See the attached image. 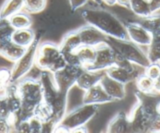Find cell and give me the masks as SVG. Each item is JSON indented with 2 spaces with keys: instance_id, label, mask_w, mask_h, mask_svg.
<instances>
[{
  "instance_id": "obj_1",
  "label": "cell",
  "mask_w": 160,
  "mask_h": 133,
  "mask_svg": "<svg viewBox=\"0 0 160 133\" xmlns=\"http://www.w3.org/2000/svg\"><path fill=\"white\" fill-rule=\"evenodd\" d=\"M84 21L99 29L107 36L128 39L126 25L114 13L101 7H89L82 11Z\"/></svg>"
},
{
  "instance_id": "obj_2",
  "label": "cell",
  "mask_w": 160,
  "mask_h": 133,
  "mask_svg": "<svg viewBox=\"0 0 160 133\" xmlns=\"http://www.w3.org/2000/svg\"><path fill=\"white\" fill-rule=\"evenodd\" d=\"M15 85L21 100V110L19 113L20 121L28 119L33 115L35 107L43 100L42 85L39 78L25 77L16 82Z\"/></svg>"
},
{
  "instance_id": "obj_3",
  "label": "cell",
  "mask_w": 160,
  "mask_h": 133,
  "mask_svg": "<svg viewBox=\"0 0 160 133\" xmlns=\"http://www.w3.org/2000/svg\"><path fill=\"white\" fill-rule=\"evenodd\" d=\"M38 78L42 85L43 101L52 108L54 120L59 124L67 113L68 95L61 93L57 87L53 74L49 71H42Z\"/></svg>"
},
{
  "instance_id": "obj_4",
  "label": "cell",
  "mask_w": 160,
  "mask_h": 133,
  "mask_svg": "<svg viewBox=\"0 0 160 133\" xmlns=\"http://www.w3.org/2000/svg\"><path fill=\"white\" fill-rule=\"evenodd\" d=\"M35 66L42 71L54 74L67 65L59 45L51 42L40 43L37 50Z\"/></svg>"
},
{
  "instance_id": "obj_5",
  "label": "cell",
  "mask_w": 160,
  "mask_h": 133,
  "mask_svg": "<svg viewBox=\"0 0 160 133\" xmlns=\"http://www.w3.org/2000/svg\"><path fill=\"white\" fill-rule=\"evenodd\" d=\"M106 43L111 45L117 53L140 68L144 69L150 64L147 53H144L140 45L129 39H118L108 36Z\"/></svg>"
},
{
  "instance_id": "obj_6",
  "label": "cell",
  "mask_w": 160,
  "mask_h": 133,
  "mask_svg": "<svg viewBox=\"0 0 160 133\" xmlns=\"http://www.w3.org/2000/svg\"><path fill=\"white\" fill-rule=\"evenodd\" d=\"M98 108V105L82 103L66 113L59 125L64 127L71 133L72 130L87 125L96 115Z\"/></svg>"
},
{
  "instance_id": "obj_7",
  "label": "cell",
  "mask_w": 160,
  "mask_h": 133,
  "mask_svg": "<svg viewBox=\"0 0 160 133\" xmlns=\"http://www.w3.org/2000/svg\"><path fill=\"white\" fill-rule=\"evenodd\" d=\"M40 39L41 36L37 35L36 39L33 43L26 49L21 57L14 62V64L11 68L12 83H16L25 77L33 68V66L35 64L37 50L40 44Z\"/></svg>"
},
{
  "instance_id": "obj_8",
  "label": "cell",
  "mask_w": 160,
  "mask_h": 133,
  "mask_svg": "<svg viewBox=\"0 0 160 133\" xmlns=\"http://www.w3.org/2000/svg\"><path fill=\"white\" fill-rule=\"evenodd\" d=\"M84 68L66 65L63 69L57 71L53 74V80L58 89L64 94H68L71 88L75 85L78 76Z\"/></svg>"
},
{
  "instance_id": "obj_9",
  "label": "cell",
  "mask_w": 160,
  "mask_h": 133,
  "mask_svg": "<svg viewBox=\"0 0 160 133\" xmlns=\"http://www.w3.org/2000/svg\"><path fill=\"white\" fill-rule=\"evenodd\" d=\"M97 53L94 61L84 69L90 71H106L115 65V50L108 43H103L96 47Z\"/></svg>"
},
{
  "instance_id": "obj_10",
  "label": "cell",
  "mask_w": 160,
  "mask_h": 133,
  "mask_svg": "<svg viewBox=\"0 0 160 133\" xmlns=\"http://www.w3.org/2000/svg\"><path fill=\"white\" fill-rule=\"evenodd\" d=\"M76 31L82 45L97 47L107 42L108 36L90 24L80 27Z\"/></svg>"
},
{
  "instance_id": "obj_11",
  "label": "cell",
  "mask_w": 160,
  "mask_h": 133,
  "mask_svg": "<svg viewBox=\"0 0 160 133\" xmlns=\"http://www.w3.org/2000/svg\"><path fill=\"white\" fill-rule=\"evenodd\" d=\"M128 39L141 46H148L152 39V34L139 22H130L125 24Z\"/></svg>"
},
{
  "instance_id": "obj_12",
  "label": "cell",
  "mask_w": 160,
  "mask_h": 133,
  "mask_svg": "<svg viewBox=\"0 0 160 133\" xmlns=\"http://www.w3.org/2000/svg\"><path fill=\"white\" fill-rule=\"evenodd\" d=\"M114 100L107 94L100 83L84 91L82 103L86 104H104L113 102Z\"/></svg>"
},
{
  "instance_id": "obj_13",
  "label": "cell",
  "mask_w": 160,
  "mask_h": 133,
  "mask_svg": "<svg viewBox=\"0 0 160 133\" xmlns=\"http://www.w3.org/2000/svg\"><path fill=\"white\" fill-rule=\"evenodd\" d=\"M100 84L107 94L115 100H122L126 96L125 85L111 78L104 72V76L101 78Z\"/></svg>"
},
{
  "instance_id": "obj_14",
  "label": "cell",
  "mask_w": 160,
  "mask_h": 133,
  "mask_svg": "<svg viewBox=\"0 0 160 133\" xmlns=\"http://www.w3.org/2000/svg\"><path fill=\"white\" fill-rule=\"evenodd\" d=\"M128 115L130 122V132H148V121L141 112L138 103L133 105Z\"/></svg>"
},
{
  "instance_id": "obj_15",
  "label": "cell",
  "mask_w": 160,
  "mask_h": 133,
  "mask_svg": "<svg viewBox=\"0 0 160 133\" xmlns=\"http://www.w3.org/2000/svg\"><path fill=\"white\" fill-rule=\"evenodd\" d=\"M106 132H130V122L128 114H126L124 111H120L115 114L109 121Z\"/></svg>"
},
{
  "instance_id": "obj_16",
  "label": "cell",
  "mask_w": 160,
  "mask_h": 133,
  "mask_svg": "<svg viewBox=\"0 0 160 133\" xmlns=\"http://www.w3.org/2000/svg\"><path fill=\"white\" fill-rule=\"evenodd\" d=\"M104 74L102 71H90L84 69L78 76L75 85L80 89L86 91L100 83Z\"/></svg>"
},
{
  "instance_id": "obj_17",
  "label": "cell",
  "mask_w": 160,
  "mask_h": 133,
  "mask_svg": "<svg viewBox=\"0 0 160 133\" xmlns=\"http://www.w3.org/2000/svg\"><path fill=\"white\" fill-rule=\"evenodd\" d=\"M105 74L111 78L114 79V80L125 85L130 82H133V81H135L137 77L140 74H138V72H130V71L115 65L112 66L108 69L106 70Z\"/></svg>"
},
{
  "instance_id": "obj_18",
  "label": "cell",
  "mask_w": 160,
  "mask_h": 133,
  "mask_svg": "<svg viewBox=\"0 0 160 133\" xmlns=\"http://www.w3.org/2000/svg\"><path fill=\"white\" fill-rule=\"evenodd\" d=\"M37 35L30 27L23 29H16L13 31L12 35V42L21 47L27 49L30 46L35 39H36Z\"/></svg>"
},
{
  "instance_id": "obj_19",
  "label": "cell",
  "mask_w": 160,
  "mask_h": 133,
  "mask_svg": "<svg viewBox=\"0 0 160 133\" xmlns=\"http://www.w3.org/2000/svg\"><path fill=\"white\" fill-rule=\"evenodd\" d=\"M22 10H24V0H5L0 7V21H7Z\"/></svg>"
},
{
  "instance_id": "obj_20",
  "label": "cell",
  "mask_w": 160,
  "mask_h": 133,
  "mask_svg": "<svg viewBox=\"0 0 160 133\" xmlns=\"http://www.w3.org/2000/svg\"><path fill=\"white\" fill-rule=\"evenodd\" d=\"M79 36L76 30L68 32L63 37L59 46L62 53L74 52L79 45H81Z\"/></svg>"
},
{
  "instance_id": "obj_21",
  "label": "cell",
  "mask_w": 160,
  "mask_h": 133,
  "mask_svg": "<svg viewBox=\"0 0 160 133\" xmlns=\"http://www.w3.org/2000/svg\"><path fill=\"white\" fill-rule=\"evenodd\" d=\"M75 53L78 56L80 62L82 64V68H85L94 61L97 49L96 47L90 46V45H81L75 50Z\"/></svg>"
},
{
  "instance_id": "obj_22",
  "label": "cell",
  "mask_w": 160,
  "mask_h": 133,
  "mask_svg": "<svg viewBox=\"0 0 160 133\" xmlns=\"http://www.w3.org/2000/svg\"><path fill=\"white\" fill-rule=\"evenodd\" d=\"M7 21L14 30L28 28V27H31L32 24V18L29 13L26 11L23 12L22 10L10 17Z\"/></svg>"
},
{
  "instance_id": "obj_23",
  "label": "cell",
  "mask_w": 160,
  "mask_h": 133,
  "mask_svg": "<svg viewBox=\"0 0 160 133\" xmlns=\"http://www.w3.org/2000/svg\"><path fill=\"white\" fill-rule=\"evenodd\" d=\"M137 90L142 93H154L155 91V81L144 73H141L135 79Z\"/></svg>"
},
{
  "instance_id": "obj_24",
  "label": "cell",
  "mask_w": 160,
  "mask_h": 133,
  "mask_svg": "<svg viewBox=\"0 0 160 133\" xmlns=\"http://www.w3.org/2000/svg\"><path fill=\"white\" fill-rule=\"evenodd\" d=\"M130 10L141 18L152 14L149 0H130Z\"/></svg>"
},
{
  "instance_id": "obj_25",
  "label": "cell",
  "mask_w": 160,
  "mask_h": 133,
  "mask_svg": "<svg viewBox=\"0 0 160 133\" xmlns=\"http://www.w3.org/2000/svg\"><path fill=\"white\" fill-rule=\"evenodd\" d=\"M25 50V48L20 46V45L15 44L14 42H11L5 47L0 56L8 59L9 61L14 63L21 57Z\"/></svg>"
},
{
  "instance_id": "obj_26",
  "label": "cell",
  "mask_w": 160,
  "mask_h": 133,
  "mask_svg": "<svg viewBox=\"0 0 160 133\" xmlns=\"http://www.w3.org/2000/svg\"><path fill=\"white\" fill-rule=\"evenodd\" d=\"M33 114L42 121V123L53 121L56 124V125H58L54 120V114H53V110L43 100L35 107Z\"/></svg>"
},
{
  "instance_id": "obj_27",
  "label": "cell",
  "mask_w": 160,
  "mask_h": 133,
  "mask_svg": "<svg viewBox=\"0 0 160 133\" xmlns=\"http://www.w3.org/2000/svg\"><path fill=\"white\" fill-rule=\"evenodd\" d=\"M14 29L8 21H0V54L5 47L12 42V35Z\"/></svg>"
},
{
  "instance_id": "obj_28",
  "label": "cell",
  "mask_w": 160,
  "mask_h": 133,
  "mask_svg": "<svg viewBox=\"0 0 160 133\" xmlns=\"http://www.w3.org/2000/svg\"><path fill=\"white\" fill-rule=\"evenodd\" d=\"M11 84V69L7 67L0 68V101L6 99Z\"/></svg>"
},
{
  "instance_id": "obj_29",
  "label": "cell",
  "mask_w": 160,
  "mask_h": 133,
  "mask_svg": "<svg viewBox=\"0 0 160 133\" xmlns=\"http://www.w3.org/2000/svg\"><path fill=\"white\" fill-rule=\"evenodd\" d=\"M47 0H24V10L28 13H38L47 7Z\"/></svg>"
},
{
  "instance_id": "obj_30",
  "label": "cell",
  "mask_w": 160,
  "mask_h": 133,
  "mask_svg": "<svg viewBox=\"0 0 160 133\" xmlns=\"http://www.w3.org/2000/svg\"><path fill=\"white\" fill-rule=\"evenodd\" d=\"M139 23L152 34L154 31L160 27V14L152 13L150 16L141 18Z\"/></svg>"
},
{
  "instance_id": "obj_31",
  "label": "cell",
  "mask_w": 160,
  "mask_h": 133,
  "mask_svg": "<svg viewBox=\"0 0 160 133\" xmlns=\"http://www.w3.org/2000/svg\"><path fill=\"white\" fill-rule=\"evenodd\" d=\"M115 65L118 66L119 68H122L123 69L127 70V71H130V72L135 73L138 72L136 71V68H135L134 65L133 63L130 62V60L127 59V58L124 57L123 56H122L121 54H119L118 53H117L115 51Z\"/></svg>"
},
{
  "instance_id": "obj_32",
  "label": "cell",
  "mask_w": 160,
  "mask_h": 133,
  "mask_svg": "<svg viewBox=\"0 0 160 133\" xmlns=\"http://www.w3.org/2000/svg\"><path fill=\"white\" fill-rule=\"evenodd\" d=\"M144 72L146 75L155 81L160 76V63H150L144 69Z\"/></svg>"
},
{
  "instance_id": "obj_33",
  "label": "cell",
  "mask_w": 160,
  "mask_h": 133,
  "mask_svg": "<svg viewBox=\"0 0 160 133\" xmlns=\"http://www.w3.org/2000/svg\"><path fill=\"white\" fill-rule=\"evenodd\" d=\"M29 127H30V133H42L43 123L38 117L35 115L31 116L28 118Z\"/></svg>"
},
{
  "instance_id": "obj_34",
  "label": "cell",
  "mask_w": 160,
  "mask_h": 133,
  "mask_svg": "<svg viewBox=\"0 0 160 133\" xmlns=\"http://www.w3.org/2000/svg\"><path fill=\"white\" fill-rule=\"evenodd\" d=\"M63 56H64L65 62L68 65L74 66V67H78V68H82V64L80 62L79 59H78V56L76 53L74 52H71V53H62Z\"/></svg>"
},
{
  "instance_id": "obj_35",
  "label": "cell",
  "mask_w": 160,
  "mask_h": 133,
  "mask_svg": "<svg viewBox=\"0 0 160 133\" xmlns=\"http://www.w3.org/2000/svg\"><path fill=\"white\" fill-rule=\"evenodd\" d=\"M15 132L21 133H30V127H29L28 119L20 121L16 125L14 129Z\"/></svg>"
},
{
  "instance_id": "obj_36",
  "label": "cell",
  "mask_w": 160,
  "mask_h": 133,
  "mask_svg": "<svg viewBox=\"0 0 160 133\" xmlns=\"http://www.w3.org/2000/svg\"><path fill=\"white\" fill-rule=\"evenodd\" d=\"M13 132L10 123L5 117H0V133H9Z\"/></svg>"
},
{
  "instance_id": "obj_37",
  "label": "cell",
  "mask_w": 160,
  "mask_h": 133,
  "mask_svg": "<svg viewBox=\"0 0 160 133\" xmlns=\"http://www.w3.org/2000/svg\"><path fill=\"white\" fill-rule=\"evenodd\" d=\"M68 2L71 10L72 11H75V10L83 7L87 3L88 0H68Z\"/></svg>"
},
{
  "instance_id": "obj_38",
  "label": "cell",
  "mask_w": 160,
  "mask_h": 133,
  "mask_svg": "<svg viewBox=\"0 0 160 133\" xmlns=\"http://www.w3.org/2000/svg\"><path fill=\"white\" fill-rule=\"evenodd\" d=\"M152 13H158L160 10V0H149Z\"/></svg>"
},
{
  "instance_id": "obj_39",
  "label": "cell",
  "mask_w": 160,
  "mask_h": 133,
  "mask_svg": "<svg viewBox=\"0 0 160 133\" xmlns=\"http://www.w3.org/2000/svg\"><path fill=\"white\" fill-rule=\"evenodd\" d=\"M130 0H116V4L130 10Z\"/></svg>"
},
{
  "instance_id": "obj_40",
  "label": "cell",
  "mask_w": 160,
  "mask_h": 133,
  "mask_svg": "<svg viewBox=\"0 0 160 133\" xmlns=\"http://www.w3.org/2000/svg\"><path fill=\"white\" fill-rule=\"evenodd\" d=\"M88 129H87V128H86V126L84 125V126H82V127H79V128H75V129L72 130V132L71 133H86V132H88Z\"/></svg>"
},
{
  "instance_id": "obj_41",
  "label": "cell",
  "mask_w": 160,
  "mask_h": 133,
  "mask_svg": "<svg viewBox=\"0 0 160 133\" xmlns=\"http://www.w3.org/2000/svg\"><path fill=\"white\" fill-rule=\"evenodd\" d=\"M102 2L109 7H113L116 4V0H102Z\"/></svg>"
},
{
  "instance_id": "obj_42",
  "label": "cell",
  "mask_w": 160,
  "mask_h": 133,
  "mask_svg": "<svg viewBox=\"0 0 160 133\" xmlns=\"http://www.w3.org/2000/svg\"><path fill=\"white\" fill-rule=\"evenodd\" d=\"M155 91L160 94V76L155 80Z\"/></svg>"
},
{
  "instance_id": "obj_43",
  "label": "cell",
  "mask_w": 160,
  "mask_h": 133,
  "mask_svg": "<svg viewBox=\"0 0 160 133\" xmlns=\"http://www.w3.org/2000/svg\"><path fill=\"white\" fill-rule=\"evenodd\" d=\"M93 2H95L96 4H98V5H101V4L103 3L102 0H92Z\"/></svg>"
},
{
  "instance_id": "obj_44",
  "label": "cell",
  "mask_w": 160,
  "mask_h": 133,
  "mask_svg": "<svg viewBox=\"0 0 160 133\" xmlns=\"http://www.w3.org/2000/svg\"><path fill=\"white\" fill-rule=\"evenodd\" d=\"M159 63H160V60H159Z\"/></svg>"
}]
</instances>
